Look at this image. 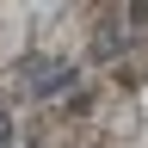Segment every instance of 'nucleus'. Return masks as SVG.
<instances>
[{"label":"nucleus","instance_id":"nucleus-1","mask_svg":"<svg viewBox=\"0 0 148 148\" xmlns=\"http://www.w3.org/2000/svg\"><path fill=\"white\" fill-rule=\"evenodd\" d=\"M56 12L130 25V6H117V0H0V80L18 99H56V92L80 86V68L49 43Z\"/></svg>","mask_w":148,"mask_h":148}]
</instances>
